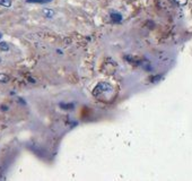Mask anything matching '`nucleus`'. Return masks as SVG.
<instances>
[{
    "label": "nucleus",
    "instance_id": "nucleus-1",
    "mask_svg": "<svg viewBox=\"0 0 192 181\" xmlns=\"http://www.w3.org/2000/svg\"><path fill=\"white\" fill-rule=\"evenodd\" d=\"M106 91H112V87L108 84H106V83H101V84L97 85L95 87V89H94V95H95V96H100L102 93L106 92Z\"/></svg>",
    "mask_w": 192,
    "mask_h": 181
},
{
    "label": "nucleus",
    "instance_id": "nucleus-2",
    "mask_svg": "<svg viewBox=\"0 0 192 181\" xmlns=\"http://www.w3.org/2000/svg\"><path fill=\"white\" fill-rule=\"evenodd\" d=\"M111 18H112L114 22L119 23V22H121V19H122V16H121L120 14H118V12H111Z\"/></svg>",
    "mask_w": 192,
    "mask_h": 181
},
{
    "label": "nucleus",
    "instance_id": "nucleus-3",
    "mask_svg": "<svg viewBox=\"0 0 192 181\" xmlns=\"http://www.w3.org/2000/svg\"><path fill=\"white\" fill-rule=\"evenodd\" d=\"M29 4H46V2H50L52 0H26Z\"/></svg>",
    "mask_w": 192,
    "mask_h": 181
},
{
    "label": "nucleus",
    "instance_id": "nucleus-4",
    "mask_svg": "<svg viewBox=\"0 0 192 181\" xmlns=\"http://www.w3.org/2000/svg\"><path fill=\"white\" fill-rule=\"evenodd\" d=\"M0 6L10 7V6H12V0H0Z\"/></svg>",
    "mask_w": 192,
    "mask_h": 181
},
{
    "label": "nucleus",
    "instance_id": "nucleus-5",
    "mask_svg": "<svg viewBox=\"0 0 192 181\" xmlns=\"http://www.w3.org/2000/svg\"><path fill=\"white\" fill-rule=\"evenodd\" d=\"M0 50H1V51H8L9 50L8 43H6V42H1V43H0Z\"/></svg>",
    "mask_w": 192,
    "mask_h": 181
},
{
    "label": "nucleus",
    "instance_id": "nucleus-6",
    "mask_svg": "<svg viewBox=\"0 0 192 181\" xmlns=\"http://www.w3.org/2000/svg\"><path fill=\"white\" fill-rule=\"evenodd\" d=\"M9 81V77L6 74H0V83H7Z\"/></svg>",
    "mask_w": 192,
    "mask_h": 181
},
{
    "label": "nucleus",
    "instance_id": "nucleus-7",
    "mask_svg": "<svg viewBox=\"0 0 192 181\" xmlns=\"http://www.w3.org/2000/svg\"><path fill=\"white\" fill-rule=\"evenodd\" d=\"M43 12H44V15H45L46 17H51V16H53V12L51 10V9H44Z\"/></svg>",
    "mask_w": 192,
    "mask_h": 181
},
{
    "label": "nucleus",
    "instance_id": "nucleus-8",
    "mask_svg": "<svg viewBox=\"0 0 192 181\" xmlns=\"http://www.w3.org/2000/svg\"><path fill=\"white\" fill-rule=\"evenodd\" d=\"M174 1H175L176 4H179V5H181V6H182V5L187 4V1H188V0H174Z\"/></svg>",
    "mask_w": 192,
    "mask_h": 181
},
{
    "label": "nucleus",
    "instance_id": "nucleus-9",
    "mask_svg": "<svg viewBox=\"0 0 192 181\" xmlns=\"http://www.w3.org/2000/svg\"><path fill=\"white\" fill-rule=\"evenodd\" d=\"M0 39H1V34H0Z\"/></svg>",
    "mask_w": 192,
    "mask_h": 181
},
{
    "label": "nucleus",
    "instance_id": "nucleus-10",
    "mask_svg": "<svg viewBox=\"0 0 192 181\" xmlns=\"http://www.w3.org/2000/svg\"><path fill=\"white\" fill-rule=\"evenodd\" d=\"M0 61H1V58H0Z\"/></svg>",
    "mask_w": 192,
    "mask_h": 181
}]
</instances>
